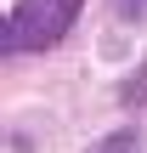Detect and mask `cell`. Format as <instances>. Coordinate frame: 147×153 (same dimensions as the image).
Instances as JSON below:
<instances>
[{"label":"cell","instance_id":"6da1fadb","mask_svg":"<svg viewBox=\"0 0 147 153\" xmlns=\"http://www.w3.org/2000/svg\"><path fill=\"white\" fill-rule=\"evenodd\" d=\"M79 17V0H17L6 17V51H45Z\"/></svg>","mask_w":147,"mask_h":153},{"label":"cell","instance_id":"7a4b0ae2","mask_svg":"<svg viewBox=\"0 0 147 153\" xmlns=\"http://www.w3.org/2000/svg\"><path fill=\"white\" fill-rule=\"evenodd\" d=\"M119 11H130V17H147V0H119Z\"/></svg>","mask_w":147,"mask_h":153}]
</instances>
